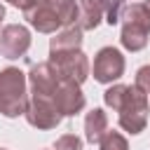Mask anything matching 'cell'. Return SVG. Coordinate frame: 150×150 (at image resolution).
Segmentation results:
<instances>
[{
	"label": "cell",
	"instance_id": "obj_4",
	"mask_svg": "<svg viewBox=\"0 0 150 150\" xmlns=\"http://www.w3.org/2000/svg\"><path fill=\"white\" fill-rule=\"evenodd\" d=\"M28 105V77L23 70L7 66L0 70V115L19 117Z\"/></svg>",
	"mask_w": 150,
	"mask_h": 150
},
{
	"label": "cell",
	"instance_id": "obj_1",
	"mask_svg": "<svg viewBox=\"0 0 150 150\" xmlns=\"http://www.w3.org/2000/svg\"><path fill=\"white\" fill-rule=\"evenodd\" d=\"M103 103L117 110V124L127 134L136 136L145 131L150 117V98L143 89L136 84H112L103 91Z\"/></svg>",
	"mask_w": 150,
	"mask_h": 150
},
{
	"label": "cell",
	"instance_id": "obj_9",
	"mask_svg": "<svg viewBox=\"0 0 150 150\" xmlns=\"http://www.w3.org/2000/svg\"><path fill=\"white\" fill-rule=\"evenodd\" d=\"M30 49V30L21 23H7L0 30V56L2 59H21Z\"/></svg>",
	"mask_w": 150,
	"mask_h": 150
},
{
	"label": "cell",
	"instance_id": "obj_3",
	"mask_svg": "<svg viewBox=\"0 0 150 150\" xmlns=\"http://www.w3.org/2000/svg\"><path fill=\"white\" fill-rule=\"evenodd\" d=\"M120 23H122V35H120L122 47L129 52L145 49L150 38V7L145 2H131L122 7Z\"/></svg>",
	"mask_w": 150,
	"mask_h": 150
},
{
	"label": "cell",
	"instance_id": "obj_12",
	"mask_svg": "<svg viewBox=\"0 0 150 150\" xmlns=\"http://www.w3.org/2000/svg\"><path fill=\"white\" fill-rule=\"evenodd\" d=\"M108 131V112L103 108H94L84 117V138L87 143H98Z\"/></svg>",
	"mask_w": 150,
	"mask_h": 150
},
{
	"label": "cell",
	"instance_id": "obj_13",
	"mask_svg": "<svg viewBox=\"0 0 150 150\" xmlns=\"http://www.w3.org/2000/svg\"><path fill=\"white\" fill-rule=\"evenodd\" d=\"M82 28L80 26H66L49 40V49H80L82 47Z\"/></svg>",
	"mask_w": 150,
	"mask_h": 150
},
{
	"label": "cell",
	"instance_id": "obj_15",
	"mask_svg": "<svg viewBox=\"0 0 150 150\" xmlns=\"http://www.w3.org/2000/svg\"><path fill=\"white\" fill-rule=\"evenodd\" d=\"M52 150H82V138L75 134H63L54 141Z\"/></svg>",
	"mask_w": 150,
	"mask_h": 150
},
{
	"label": "cell",
	"instance_id": "obj_14",
	"mask_svg": "<svg viewBox=\"0 0 150 150\" xmlns=\"http://www.w3.org/2000/svg\"><path fill=\"white\" fill-rule=\"evenodd\" d=\"M98 145V150H129V143H127V138L120 134V131H105V136L96 143Z\"/></svg>",
	"mask_w": 150,
	"mask_h": 150
},
{
	"label": "cell",
	"instance_id": "obj_10",
	"mask_svg": "<svg viewBox=\"0 0 150 150\" xmlns=\"http://www.w3.org/2000/svg\"><path fill=\"white\" fill-rule=\"evenodd\" d=\"M52 98H54V105L61 112V117H75L87 105V98H84L80 84L77 82H68V80L59 82V87H56V91H54Z\"/></svg>",
	"mask_w": 150,
	"mask_h": 150
},
{
	"label": "cell",
	"instance_id": "obj_16",
	"mask_svg": "<svg viewBox=\"0 0 150 150\" xmlns=\"http://www.w3.org/2000/svg\"><path fill=\"white\" fill-rule=\"evenodd\" d=\"M134 84L150 96V63H148V66H141V68L136 70V82H134Z\"/></svg>",
	"mask_w": 150,
	"mask_h": 150
},
{
	"label": "cell",
	"instance_id": "obj_6",
	"mask_svg": "<svg viewBox=\"0 0 150 150\" xmlns=\"http://www.w3.org/2000/svg\"><path fill=\"white\" fill-rule=\"evenodd\" d=\"M80 14H77V23L82 30H94L101 19H105V23L115 26L120 23V12L122 7L115 5V0H77Z\"/></svg>",
	"mask_w": 150,
	"mask_h": 150
},
{
	"label": "cell",
	"instance_id": "obj_11",
	"mask_svg": "<svg viewBox=\"0 0 150 150\" xmlns=\"http://www.w3.org/2000/svg\"><path fill=\"white\" fill-rule=\"evenodd\" d=\"M28 87H30V96H47L52 98L56 87H59V75L56 70L49 66V61H42V63H33L30 70H28Z\"/></svg>",
	"mask_w": 150,
	"mask_h": 150
},
{
	"label": "cell",
	"instance_id": "obj_20",
	"mask_svg": "<svg viewBox=\"0 0 150 150\" xmlns=\"http://www.w3.org/2000/svg\"><path fill=\"white\" fill-rule=\"evenodd\" d=\"M145 5H148V7H150V0H148V2H145Z\"/></svg>",
	"mask_w": 150,
	"mask_h": 150
},
{
	"label": "cell",
	"instance_id": "obj_5",
	"mask_svg": "<svg viewBox=\"0 0 150 150\" xmlns=\"http://www.w3.org/2000/svg\"><path fill=\"white\" fill-rule=\"evenodd\" d=\"M47 61L56 70L59 80H68V82L82 84L91 73L89 59L82 52V47L80 49H49V59Z\"/></svg>",
	"mask_w": 150,
	"mask_h": 150
},
{
	"label": "cell",
	"instance_id": "obj_2",
	"mask_svg": "<svg viewBox=\"0 0 150 150\" xmlns=\"http://www.w3.org/2000/svg\"><path fill=\"white\" fill-rule=\"evenodd\" d=\"M77 0H33L23 9V19L38 33H56L59 28L77 23Z\"/></svg>",
	"mask_w": 150,
	"mask_h": 150
},
{
	"label": "cell",
	"instance_id": "obj_21",
	"mask_svg": "<svg viewBox=\"0 0 150 150\" xmlns=\"http://www.w3.org/2000/svg\"><path fill=\"white\" fill-rule=\"evenodd\" d=\"M0 150H7V148H0Z\"/></svg>",
	"mask_w": 150,
	"mask_h": 150
},
{
	"label": "cell",
	"instance_id": "obj_17",
	"mask_svg": "<svg viewBox=\"0 0 150 150\" xmlns=\"http://www.w3.org/2000/svg\"><path fill=\"white\" fill-rule=\"evenodd\" d=\"M7 2H9V5H14V7H19V9L23 12V9H26V7H28L33 0H7Z\"/></svg>",
	"mask_w": 150,
	"mask_h": 150
},
{
	"label": "cell",
	"instance_id": "obj_8",
	"mask_svg": "<svg viewBox=\"0 0 150 150\" xmlns=\"http://www.w3.org/2000/svg\"><path fill=\"white\" fill-rule=\"evenodd\" d=\"M26 122L35 129H56L61 124V112L54 105V98L47 96H28V105H26Z\"/></svg>",
	"mask_w": 150,
	"mask_h": 150
},
{
	"label": "cell",
	"instance_id": "obj_19",
	"mask_svg": "<svg viewBox=\"0 0 150 150\" xmlns=\"http://www.w3.org/2000/svg\"><path fill=\"white\" fill-rule=\"evenodd\" d=\"M124 2H127V0H115V5H120V7H124Z\"/></svg>",
	"mask_w": 150,
	"mask_h": 150
},
{
	"label": "cell",
	"instance_id": "obj_7",
	"mask_svg": "<svg viewBox=\"0 0 150 150\" xmlns=\"http://www.w3.org/2000/svg\"><path fill=\"white\" fill-rule=\"evenodd\" d=\"M124 68H127V61H124V56L117 47H101L94 56L91 73H94L96 82L112 84L115 80H120L124 75Z\"/></svg>",
	"mask_w": 150,
	"mask_h": 150
},
{
	"label": "cell",
	"instance_id": "obj_18",
	"mask_svg": "<svg viewBox=\"0 0 150 150\" xmlns=\"http://www.w3.org/2000/svg\"><path fill=\"white\" fill-rule=\"evenodd\" d=\"M2 19H5V7L0 5V21H2Z\"/></svg>",
	"mask_w": 150,
	"mask_h": 150
}]
</instances>
